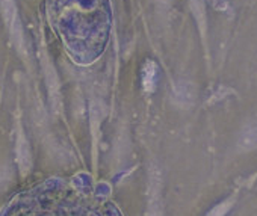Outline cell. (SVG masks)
<instances>
[{"label":"cell","mask_w":257,"mask_h":216,"mask_svg":"<svg viewBox=\"0 0 257 216\" xmlns=\"http://www.w3.org/2000/svg\"><path fill=\"white\" fill-rule=\"evenodd\" d=\"M237 145L240 150H254L257 148V121H252L249 124H246L237 138Z\"/></svg>","instance_id":"6da1fadb"},{"label":"cell","mask_w":257,"mask_h":216,"mask_svg":"<svg viewBox=\"0 0 257 216\" xmlns=\"http://www.w3.org/2000/svg\"><path fill=\"white\" fill-rule=\"evenodd\" d=\"M174 98L179 104L189 106L195 100V88L188 82H182L174 88Z\"/></svg>","instance_id":"7a4b0ae2"},{"label":"cell","mask_w":257,"mask_h":216,"mask_svg":"<svg viewBox=\"0 0 257 216\" xmlns=\"http://www.w3.org/2000/svg\"><path fill=\"white\" fill-rule=\"evenodd\" d=\"M156 64L153 61H149L143 71V86L146 91H153L155 88V79H156Z\"/></svg>","instance_id":"3957f363"},{"label":"cell","mask_w":257,"mask_h":216,"mask_svg":"<svg viewBox=\"0 0 257 216\" xmlns=\"http://www.w3.org/2000/svg\"><path fill=\"white\" fill-rule=\"evenodd\" d=\"M230 201H224V202H221V204H218L216 207H213L206 216H224L227 211H228V208H230Z\"/></svg>","instance_id":"277c9868"},{"label":"cell","mask_w":257,"mask_h":216,"mask_svg":"<svg viewBox=\"0 0 257 216\" xmlns=\"http://www.w3.org/2000/svg\"><path fill=\"white\" fill-rule=\"evenodd\" d=\"M161 2H168V0H161Z\"/></svg>","instance_id":"5b68a950"}]
</instances>
